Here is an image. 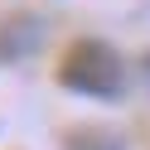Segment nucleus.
I'll return each instance as SVG.
<instances>
[{"label": "nucleus", "mask_w": 150, "mask_h": 150, "mask_svg": "<svg viewBox=\"0 0 150 150\" xmlns=\"http://www.w3.org/2000/svg\"><path fill=\"white\" fill-rule=\"evenodd\" d=\"M44 44V20H29V15H20V20L0 24V63H15L24 58L29 49H39Z\"/></svg>", "instance_id": "nucleus-2"}, {"label": "nucleus", "mask_w": 150, "mask_h": 150, "mask_svg": "<svg viewBox=\"0 0 150 150\" xmlns=\"http://www.w3.org/2000/svg\"><path fill=\"white\" fill-rule=\"evenodd\" d=\"M58 82L68 92H78V97H87V102H121V92H126V58L107 39H78V44L63 49Z\"/></svg>", "instance_id": "nucleus-1"}, {"label": "nucleus", "mask_w": 150, "mask_h": 150, "mask_svg": "<svg viewBox=\"0 0 150 150\" xmlns=\"http://www.w3.org/2000/svg\"><path fill=\"white\" fill-rule=\"evenodd\" d=\"M63 150H126L121 131H68Z\"/></svg>", "instance_id": "nucleus-3"}]
</instances>
